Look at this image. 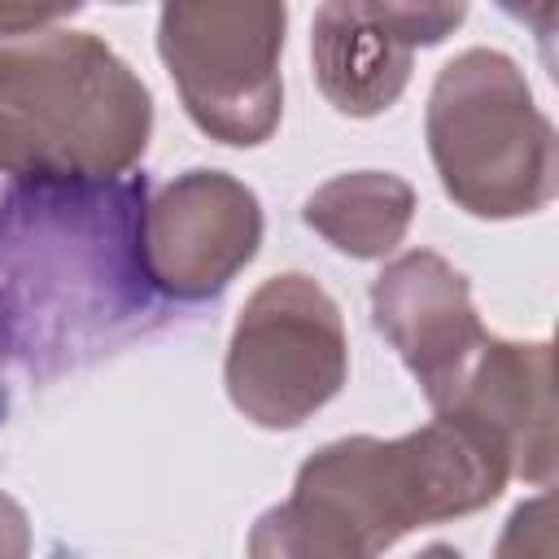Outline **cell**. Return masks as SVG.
Listing matches in <instances>:
<instances>
[{"label":"cell","instance_id":"4fadbf2b","mask_svg":"<svg viewBox=\"0 0 559 559\" xmlns=\"http://www.w3.org/2000/svg\"><path fill=\"white\" fill-rule=\"evenodd\" d=\"M87 0H0V39L13 35H35L57 26L61 17L79 13Z\"/></svg>","mask_w":559,"mask_h":559},{"label":"cell","instance_id":"5bb4252c","mask_svg":"<svg viewBox=\"0 0 559 559\" xmlns=\"http://www.w3.org/2000/svg\"><path fill=\"white\" fill-rule=\"evenodd\" d=\"M555 4L559 0H498V9L511 13L515 22H524L542 44H550V35H555Z\"/></svg>","mask_w":559,"mask_h":559},{"label":"cell","instance_id":"9c48e42d","mask_svg":"<svg viewBox=\"0 0 559 559\" xmlns=\"http://www.w3.org/2000/svg\"><path fill=\"white\" fill-rule=\"evenodd\" d=\"M441 411H459L489 428L507 445L520 480H555V393L546 341H507L489 332L467 380Z\"/></svg>","mask_w":559,"mask_h":559},{"label":"cell","instance_id":"30bf717a","mask_svg":"<svg viewBox=\"0 0 559 559\" xmlns=\"http://www.w3.org/2000/svg\"><path fill=\"white\" fill-rule=\"evenodd\" d=\"M310 61L314 83L336 114L376 118L406 92L415 48L393 35L371 0H323L310 26Z\"/></svg>","mask_w":559,"mask_h":559},{"label":"cell","instance_id":"ba28073f","mask_svg":"<svg viewBox=\"0 0 559 559\" xmlns=\"http://www.w3.org/2000/svg\"><path fill=\"white\" fill-rule=\"evenodd\" d=\"M376 332L397 349L432 411L450 406L489 341L467 280L432 249L397 253L371 284Z\"/></svg>","mask_w":559,"mask_h":559},{"label":"cell","instance_id":"277c9868","mask_svg":"<svg viewBox=\"0 0 559 559\" xmlns=\"http://www.w3.org/2000/svg\"><path fill=\"white\" fill-rule=\"evenodd\" d=\"M424 131L445 197L472 218H524L555 201V127L507 52L450 57L432 79Z\"/></svg>","mask_w":559,"mask_h":559},{"label":"cell","instance_id":"7a4b0ae2","mask_svg":"<svg viewBox=\"0 0 559 559\" xmlns=\"http://www.w3.org/2000/svg\"><path fill=\"white\" fill-rule=\"evenodd\" d=\"M507 445L459 411L406 437H341L314 450L293 493L249 533L258 559H367L406 533L489 507L511 480Z\"/></svg>","mask_w":559,"mask_h":559},{"label":"cell","instance_id":"8992f818","mask_svg":"<svg viewBox=\"0 0 559 559\" xmlns=\"http://www.w3.org/2000/svg\"><path fill=\"white\" fill-rule=\"evenodd\" d=\"M349 376V336L341 306L301 271L271 275L245 301L223 384L231 406L258 428H301Z\"/></svg>","mask_w":559,"mask_h":559},{"label":"cell","instance_id":"5b68a950","mask_svg":"<svg viewBox=\"0 0 559 559\" xmlns=\"http://www.w3.org/2000/svg\"><path fill=\"white\" fill-rule=\"evenodd\" d=\"M284 0H162L157 52L188 118L218 144L253 148L284 114Z\"/></svg>","mask_w":559,"mask_h":559},{"label":"cell","instance_id":"9a60e30c","mask_svg":"<svg viewBox=\"0 0 559 559\" xmlns=\"http://www.w3.org/2000/svg\"><path fill=\"white\" fill-rule=\"evenodd\" d=\"M31 537H26V515L13 498L0 493V555H26Z\"/></svg>","mask_w":559,"mask_h":559},{"label":"cell","instance_id":"6da1fadb","mask_svg":"<svg viewBox=\"0 0 559 559\" xmlns=\"http://www.w3.org/2000/svg\"><path fill=\"white\" fill-rule=\"evenodd\" d=\"M148 175L13 179L0 192V362L52 384L157 332L170 301L144 258Z\"/></svg>","mask_w":559,"mask_h":559},{"label":"cell","instance_id":"7c38bea8","mask_svg":"<svg viewBox=\"0 0 559 559\" xmlns=\"http://www.w3.org/2000/svg\"><path fill=\"white\" fill-rule=\"evenodd\" d=\"M371 4L393 26V35L415 52L450 39L467 17V0H371Z\"/></svg>","mask_w":559,"mask_h":559},{"label":"cell","instance_id":"8fae6325","mask_svg":"<svg viewBox=\"0 0 559 559\" xmlns=\"http://www.w3.org/2000/svg\"><path fill=\"white\" fill-rule=\"evenodd\" d=\"M301 218L345 258H389L415 218V188L393 170H345L319 183Z\"/></svg>","mask_w":559,"mask_h":559},{"label":"cell","instance_id":"3957f363","mask_svg":"<svg viewBox=\"0 0 559 559\" xmlns=\"http://www.w3.org/2000/svg\"><path fill=\"white\" fill-rule=\"evenodd\" d=\"M153 135V96L92 31L0 39V175L114 179Z\"/></svg>","mask_w":559,"mask_h":559},{"label":"cell","instance_id":"2e32d148","mask_svg":"<svg viewBox=\"0 0 559 559\" xmlns=\"http://www.w3.org/2000/svg\"><path fill=\"white\" fill-rule=\"evenodd\" d=\"M114 4H127V0H114Z\"/></svg>","mask_w":559,"mask_h":559},{"label":"cell","instance_id":"52a82bcc","mask_svg":"<svg viewBox=\"0 0 559 559\" xmlns=\"http://www.w3.org/2000/svg\"><path fill=\"white\" fill-rule=\"evenodd\" d=\"M262 245V205L249 183L227 170H183L144 210V258L170 306L214 301Z\"/></svg>","mask_w":559,"mask_h":559}]
</instances>
